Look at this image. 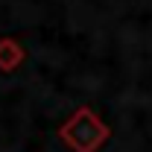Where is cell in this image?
I'll use <instances>...</instances> for the list:
<instances>
[{
    "instance_id": "obj_1",
    "label": "cell",
    "mask_w": 152,
    "mask_h": 152,
    "mask_svg": "<svg viewBox=\"0 0 152 152\" xmlns=\"http://www.w3.org/2000/svg\"><path fill=\"white\" fill-rule=\"evenodd\" d=\"M58 137H61V143L67 149H73V152H96L111 137V132H108V126L94 114V108L82 105V108H76L58 126Z\"/></svg>"
},
{
    "instance_id": "obj_2",
    "label": "cell",
    "mask_w": 152,
    "mask_h": 152,
    "mask_svg": "<svg viewBox=\"0 0 152 152\" xmlns=\"http://www.w3.org/2000/svg\"><path fill=\"white\" fill-rule=\"evenodd\" d=\"M20 61H23V47L15 38H0V70L12 73Z\"/></svg>"
}]
</instances>
